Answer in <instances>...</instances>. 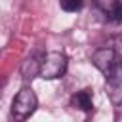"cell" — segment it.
<instances>
[{
	"label": "cell",
	"mask_w": 122,
	"mask_h": 122,
	"mask_svg": "<svg viewBox=\"0 0 122 122\" xmlns=\"http://www.w3.org/2000/svg\"><path fill=\"white\" fill-rule=\"evenodd\" d=\"M67 55L63 51H48L46 55H42L40 67H38V76H42L44 80H55L61 78L67 72Z\"/></svg>",
	"instance_id": "6da1fadb"
},
{
	"label": "cell",
	"mask_w": 122,
	"mask_h": 122,
	"mask_svg": "<svg viewBox=\"0 0 122 122\" xmlns=\"http://www.w3.org/2000/svg\"><path fill=\"white\" fill-rule=\"evenodd\" d=\"M71 105L74 109H80V111H93V95H92V90H80L76 92L72 97H71Z\"/></svg>",
	"instance_id": "277c9868"
},
{
	"label": "cell",
	"mask_w": 122,
	"mask_h": 122,
	"mask_svg": "<svg viewBox=\"0 0 122 122\" xmlns=\"http://www.w3.org/2000/svg\"><path fill=\"white\" fill-rule=\"evenodd\" d=\"M38 107V99H36V93L32 92V88H21L19 93L13 97V103H11V114L17 118V120H25L27 116H30Z\"/></svg>",
	"instance_id": "7a4b0ae2"
},
{
	"label": "cell",
	"mask_w": 122,
	"mask_h": 122,
	"mask_svg": "<svg viewBox=\"0 0 122 122\" xmlns=\"http://www.w3.org/2000/svg\"><path fill=\"white\" fill-rule=\"evenodd\" d=\"M59 6L63 11L67 13H74V11H80L82 6H84V0H59Z\"/></svg>",
	"instance_id": "5b68a950"
},
{
	"label": "cell",
	"mask_w": 122,
	"mask_h": 122,
	"mask_svg": "<svg viewBox=\"0 0 122 122\" xmlns=\"http://www.w3.org/2000/svg\"><path fill=\"white\" fill-rule=\"evenodd\" d=\"M95 8L101 10L109 21L112 23H120L122 19V6H120V0H93Z\"/></svg>",
	"instance_id": "3957f363"
}]
</instances>
